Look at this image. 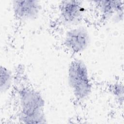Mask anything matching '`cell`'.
I'll list each match as a JSON object with an SVG mask.
<instances>
[{"instance_id":"obj_1","label":"cell","mask_w":124,"mask_h":124,"mask_svg":"<svg viewBox=\"0 0 124 124\" xmlns=\"http://www.w3.org/2000/svg\"><path fill=\"white\" fill-rule=\"evenodd\" d=\"M18 98L20 121L28 124L46 122L45 101L38 91L31 87H23L18 92Z\"/></svg>"},{"instance_id":"obj_2","label":"cell","mask_w":124,"mask_h":124,"mask_svg":"<svg viewBox=\"0 0 124 124\" xmlns=\"http://www.w3.org/2000/svg\"><path fill=\"white\" fill-rule=\"evenodd\" d=\"M67 82L74 98L83 101L90 95L92 83L89 71L85 62L79 59H74L70 62L67 69Z\"/></svg>"},{"instance_id":"obj_3","label":"cell","mask_w":124,"mask_h":124,"mask_svg":"<svg viewBox=\"0 0 124 124\" xmlns=\"http://www.w3.org/2000/svg\"><path fill=\"white\" fill-rule=\"evenodd\" d=\"M83 1L62 0L59 3V15L62 23L70 28L81 25L85 15Z\"/></svg>"},{"instance_id":"obj_4","label":"cell","mask_w":124,"mask_h":124,"mask_svg":"<svg viewBox=\"0 0 124 124\" xmlns=\"http://www.w3.org/2000/svg\"><path fill=\"white\" fill-rule=\"evenodd\" d=\"M90 40L88 29L85 26L79 25L68 29L64 35L63 43L66 48L71 53L77 54L87 49Z\"/></svg>"},{"instance_id":"obj_5","label":"cell","mask_w":124,"mask_h":124,"mask_svg":"<svg viewBox=\"0 0 124 124\" xmlns=\"http://www.w3.org/2000/svg\"><path fill=\"white\" fill-rule=\"evenodd\" d=\"M12 9L16 19L23 21H31L39 17L42 6L38 0H16L12 1Z\"/></svg>"},{"instance_id":"obj_6","label":"cell","mask_w":124,"mask_h":124,"mask_svg":"<svg viewBox=\"0 0 124 124\" xmlns=\"http://www.w3.org/2000/svg\"><path fill=\"white\" fill-rule=\"evenodd\" d=\"M93 2L104 20L119 22L123 19V0H99Z\"/></svg>"},{"instance_id":"obj_7","label":"cell","mask_w":124,"mask_h":124,"mask_svg":"<svg viewBox=\"0 0 124 124\" xmlns=\"http://www.w3.org/2000/svg\"><path fill=\"white\" fill-rule=\"evenodd\" d=\"M0 90L1 94L5 93L11 88L13 82L12 72L6 66L1 65Z\"/></svg>"},{"instance_id":"obj_8","label":"cell","mask_w":124,"mask_h":124,"mask_svg":"<svg viewBox=\"0 0 124 124\" xmlns=\"http://www.w3.org/2000/svg\"><path fill=\"white\" fill-rule=\"evenodd\" d=\"M110 91L114 97L119 102H123L124 87L123 84L119 83H113L111 85Z\"/></svg>"}]
</instances>
